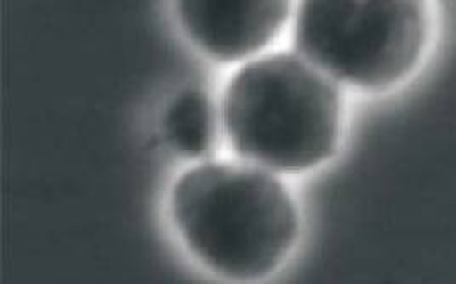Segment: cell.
I'll list each match as a JSON object with an SVG mask.
<instances>
[{
  "label": "cell",
  "mask_w": 456,
  "mask_h": 284,
  "mask_svg": "<svg viewBox=\"0 0 456 284\" xmlns=\"http://www.w3.org/2000/svg\"><path fill=\"white\" fill-rule=\"evenodd\" d=\"M172 218L191 252L232 280H257L281 264L300 220L285 184L239 164H205L183 174Z\"/></svg>",
  "instance_id": "1"
},
{
  "label": "cell",
  "mask_w": 456,
  "mask_h": 284,
  "mask_svg": "<svg viewBox=\"0 0 456 284\" xmlns=\"http://www.w3.org/2000/svg\"><path fill=\"white\" fill-rule=\"evenodd\" d=\"M224 116L233 150L271 171H310L329 160L341 140L338 87L288 52L239 69L228 82Z\"/></svg>",
  "instance_id": "2"
},
{
  "label": "cell",
  "mask_w": 456,
  "mask_h": 284,
  "mask_svg": "<svg viewBox=\"0 0 456 284\" xmlns=\"http://www.w3.org/2000/svg\"><path fill=\"white\" fill-rule=\"evenodd\" d=\"M297 48L329 76L388 89L411 76L426 52V0H298Z\"/></svg>",
  "instance_id": "3"
},
{
  "label": "cell",
  "mask_w": 456,
  "mask_h": 284,
  "mask_svg": "<svg viewBox=\"0 0 456 284\" xmlns=\"http://www.w3.org/2000/svg\"><path fill=\"white\" fill-rule=\"evenodd\" d=\"M175 9L192 43L228 63L266 48L281 33L291 0H175Z\"/></svg>",
  "instance_id": "4"
},
{
  "label": "cell",
  "mask_w": 456,
  "mask_h": 284,
  "mask_svg": "<svg viewBox=\"0 0 456 284\" xmlns=\"http://www.w3.org/2000/svg\"><path fill=\"white\" fill-rule=\"evenodd\" d=\"M164 134L172 149L188 158L207 157L216 134L215 108L201 89H184L164 116Z\"/></svg>",
  "instance_id": "5"
}]
</instances>
